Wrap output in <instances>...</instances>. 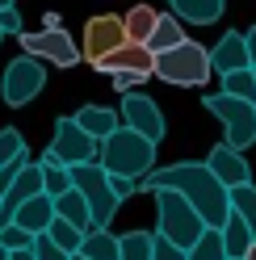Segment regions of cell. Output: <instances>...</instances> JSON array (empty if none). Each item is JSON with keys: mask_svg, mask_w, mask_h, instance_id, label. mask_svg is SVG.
<instances>
[{"mask_svg": "<svg viewBox=\"0 0 256 260\" xmlns=\"http://www.w3.org/2000/svg\"><path fill=\"white\" fill-rule=\"evenodd\" d=\"M159 189H172L198 210V218L206 226H222V218L231 214L227 206V189L218 185V176H210L206 164H168V168H155V172H143L135 181V193H159Z\"/></svg>", "mask_w": 256, "mask_h": 260, "instance_id": "obj_1", "label": "cell"}, {"mask_svg": "<svg viewBox=\"0 0 256 260\" xmlns=\"http://www.w3.org/2000/svg\"><path fill=\"white\" fill-rule=\"evenodd\" d=\"M97 164L109 172V176H126V181H139L143 172H151L155 164V143L135 135V130L118 126L109 139L97 143Z\"/></svg>", "mask_w": 256, "mask_h": 260, "instance_id": "obj_2", "label": "cell"}, {"mask_svg": "<svg viewBox=\"0 0 256 260\" xmlns=\"http://www.w3.org/2000/svg\"><path fill=\"white\" fill-rule=\"evenodd\" d=\"M159 80H168V84H177V88H202L206 80H210V51H206L202 42H177L172 51H159L155 55V72Z\"/></svg>", "mask_w": 256, "mask_h": 260, "instance_id": "obj_3", "label": "cell"}, {"mask_svg": "<svg viewBox=\"0 0 256 260\" xmlns=\"http://www.w3.org/2000/svg\"><path fill=\"white\" fill-rule=\"evenodd\" d=\"M155 198V210H159V239H168L172 248H181V252H189L194 248V239L206 231V222L198 218V210L189 206L181 193H172V189H159V193H151Z\"/></svg>", "mask_w": 256, "mask_h": 260, "instance_id": "obj_4", "label": "cell"}, {"mask_svg": "<svg viewBox=\"0 0 256 260\" xmlns=\"http://www.w3.org/2000/svg\"><path fill=\"white\" fill-rule=\"evenodd\" d=\"M72 189L84 198L92 226H109V222H114L118 198L109 193V181H105V168L101 164H72Z\"/></svg>", "mask_w": 256, "mask_h": 260, "instance_id": "obj_5", "label": "cell"}, {"mask_svg": "<svg viewBox=\"0 0 256 260\" xmlns=\"http://www.w3.org/2000/svg\"><path fill=\"white\" fill-rule=\"evenodd\" d=\"M206 109L222 122L231 151H244L248 143H256V105L235 101V96H227V92H210L206 96Z\"/></svg>", "mask_w": 256, "mask_h": 260, "instance_id": "obj_6", "label": "cell"}, {"mask_svg": "<svg viewBox=\"0 0 256 260\" xmlns=\"http://www.w3.org/2000/svg\"><path fill=\"white\" fill-rule=\"evenodd\" d=\"M42 84H46V68H42L38 59H29V55H17V59L5 68V80H0L5 105H13V109L29 105V101L42 92Z\"/></svg>", "mask_w": 256, "mask_h": 260, "instance_id": "obj_7", "label": "cell"}, {"mask_svg": "<svg viewBox=\"0 0 256 260\" xmlns=\"http://www.w3.org/2000/svg\"><path fill=\"white\" fill-rule=\"evenodd\" d=\"M21 55L38 59V63H55V68H76L80 63V46L72 42L68 29H38V34H25L21 29Z\"/></svg>", "mask_w": 256, "mask_h": 260, "instance_id": "obj_8", "label": "cell"}, {"mask_svg": "<svg viewBox=\"0 0 256 260\" xmlns=\"http://www.w3.org/2000/svg\"><path fill=\"white\" fill-rule=\"evenodd\" d=\"M126 42V29H122V17H114V13H97V17H88L84 25V46H80V59L101 63L109 51H118V46Z\"/></svg>", "mask_w": 256, "mask_h": 260, "instance_id": "obj_9", "label": "cell"}, {"mask_svg": "<svg viewBox=\"0 0 256 260\" xmlns=\"http://www.w3.org/2000/svg\"><path fill=\"white\" fill-rule=\"evenodd\" d=\"M122 126L143 135V139H151L155 147H159V139H164V130H168L159 105L151 96H143V92H122Z\"/></svg>", "mask_w": 256, "mask_h": 260, "instance_id": "obj_10", "label": "cell"}, {"mask_svg": "<svg viewBox=\"0 0 256 260\" xmlns=\"http://www.w3.org/2000/svg\"><path fill=\"white\" fill-rule=\"evenodd\" d=\"M51 151H55L68 168H72V164H97V139H88L84 130L76 126V118H59V122H55Z\"/></svg>", "mask_w": 256, "mask_h": 260, "instance_id": "obj_11", "label": "cell"}, {"mask_svg": "<svg viewBox=\"0 0 256 260\" xmlns=\"http://www.w3.org/2000/svg\"><path fill=\"white\" fill-rule=\"evenodd\" d=\"M101 76H118V72H135V76H143V80H151V72H155V55L147 51V46H139V42H122L118 51H109L101 63H92Z\"/></svg>", "mask_w": 256, "mask_h": 260, "instance_id": "obj_12", "label": "cell"}, {"mask_svg": "<svg viewBox=\"0 0 256 260\" xmlns=\"http://www.w3.org/2000/svg\"><path fill=\"white\" fill-rule=\"evenodd\" d=\"M206 168H210V176H218V185H222V189L248 185V164H244V151H231L227 143H218V147L206 155Z\"/></svg>", "mask_w": 256, "mask_h": 260, "instance_id": "obj_13", "label": "cell"}, {"mask_svg": "<svg viewBox=\"0 0 256 260\" xmlns=\"http://www.w3.org/2000/svg\"><path fill=\"white\" fill-rule=\"evenodd\" d=\"M248 68V46H244V34L239 29H227L214 46H210V72L227 76V72H244Z\"/></svg>", "mask_w": 256, "mask_h": 260, "instance_id": "obj_14", "label": "cell"}, {"mask_svg": "<svg viewBox=\"0 0 256 260\" xmlns=\"http://www.w3.org/2000/svg\"><path fill=\"white\" fill-rule=\"evenodd\" d=\"M51 218H55V206H51L46 193H38V198H29V202H21L13 210V226H21L29 235H42L46 226H51Z\"/></svg>", "mask_w": 256, "mask_h": 260, "instance_id": "obj_15", "label": "cell"}, {"mask_svg": "<svg viewBox=\"0 0 256 260\" xmlns=\"http://www.w3.org/2000/svg\"><path fill=\"white\" fill-rule=\"evenodd\" d=\"M38 172H42V193H46V198H59V193H68V189H72V168L63 164V159H59L51 147L42 151Z\"/></svg>", "mask_w": 256, "mask_h": 260, "instance_id": "obj_16", "label": "cell"}, {"mask_svg": "<svg viewBox=\"0 0 256 260\" xmlns=\"http://www.w3.org/2000/svg\"><path fill=\"white\" fill-rule=\"evenodd\" d=\"M227 0H172V17L189 21V25H214L222 17Z\"/></svg>", "mask_w": 256, "mask_h": 260, "instance_id": "obj_17", "label": "cell"}, {"mask_svg": "<svg viewBox=\"0 0 256 260\" xmlns=\"http://www.w3.org/2000/svg\"><path fill=\"white\" fill-rule=\"evenodd\" d=\"M76 126L84 130L88 139H97V143H101V139H109V135L118 130V113H114V109H105V105H84V109L76 113Z\"/></svg>", "mask_w": 256, "mask_h": 260, "instance_id": "obj_18", "label": "cell"}, {"mask_svg": "<svg viewBox=\"0 0 256 260\" xmlns=\"http://www.w3.org/2000/svg\"><path fill=\"white\" fill-rule=\"evenodd\" d=\"M76 256H84V260H118V235H109V226H92V231H84Z\"/></svg>", "mask_w": 256, "mask_h": 260, "instance_id": "obj_19", "label": "cell"}, {"mask_svg": "<svg viewBox=\"0 0 256 260\" xmlns=\"http://www.w3.org/2000/svg\"><path fill=\"white\" fill-rule=\"evenodd\" d=\"M51 206H55V218L72 222L76 231H92V222H88V206H84V198H80L76 189H68V193H59V198H51Z\"/></svg>", "mask_w": 256, "mask_h": 260, "instance_id": "obj_20", "label": "cell"}, {"mask_svg": "<svg viewBox=\"0 0 256 260\" xmlns=\"http://www.w3.org/2000/svg\"><path fill=\"white\" fill-rule=\"evenodd\" d=\"M218 239H222V252H227V260H244V252L252 248V235H248V226L239 222V214H227V218H222Z\"/></svg>", "mask_w": 256, "mask_h": 260, "instance_id": "obj_21", "label": "cell"}, {"mask_svg": "<svg viewBox=\"0 0 256 260\" xmlns=\"http://www.w3.org/2000/svg\"><path fill=\"white\" fill-rule=\"evenodd\" d=\"M227 206H231V214H239V222L248 226L252 248H256V189H252V185H235V189H227Z\"/></svg>", "mask_w": 256, "mask_h": 260, "instance_id": "obj_22", "label": "cell"}, {"mask_svg": "<svg viewBox=\"0 0 256 260\" xmlns=\"http://www.w3.org/2000/svg\"><path fill=\"white\" fill-rule=\"evenodd\" d=\"M155 17H159V13H155L151 5H135V9H131V13H126V17H122L126 42H139V46H147L151 29H155Z\"/></svg>", "mask_w": 256, "mask_h": 260, "instance_id": "obj_23", "label": "cell"}, {"mask_svg": "<svg viewBox=\"0 0 256 260\" xmlns=\"http://www.w3.org/2000/svg\"><path fill=\"white\" fill-rule=\"evenodd\" d=\"M177 42H185V29H181V21L172 17V13L155 17V29H151V38H147V51H151V55H159V51H172Z\"/></svg>", "mask_w": 256, "mask_h": 260, "instance_id": "obj_24", "label": "cell"}, {"mask_svg": "<svg viewBox=\"0 0 256 260\" xmlns=\"http://www.w3.org/2000/svg\"><path fill=\"white\" fill-rule=\"evenodd\" d=\"M222 92L235 96V101L256 105V72H252V68H244V72H227V76H222Z\"/></svg>", "mask_w": 256, "mask_h": 260, "instance_id": "obj_25", "label": "cell"}, {"mask_svg": "<svg viewBox=\"0 0 256 260\" xmlns=\"http://www.w3.org/2000/svg\"><path fill=\"white\" fill-rule=\"evenodd\" d=\"M42 235L51 239L59 252H68V256H76V252H80V239H84V231H76V226L63 222V218H51V226H46Z\"/></svg>", "mask_w": 256, "mask_h": 260, "instance_id": "obj_26", "label": "cell"}, {"mask_svg": "<svg viewBox=\"0 0 256 260\" xmlns=\"http://www.w3.org/2000/svg\"><path fill=\"white\" fill-rule=\"evenodd\" d=\"M185 256H189V260H227V252H222V239H218V226H206Z\"/></svg>", "mask_w": 256, "mask_h": 260, "instance_id": "obj_27", "label": "cell"}, {"mask_svg": "<svg viewBox=\"0 0 256 260\" xmlns=\"http://www.w3.org/2000/svg\"><path fill=\"white\" fill-rule=\"evenodd\" d=\"M118 260H151V231H126L118 239Z\"/></svg>", "mask_w": 256, "mask_h": 260, "instance_id": "obj_28", "label": "cell"}, {"mask_svg": "<svg viewBox=\"0 0 256 260\" xmlns=\"http://www.w3.org/2000/svg\"><path fill=\"white\" fill-rule=\"evenodd\" d=\"M25 159H29V151H25L21 130L5 126V130H0V164H25Z\"/></svg>", "mask_w": 256, "mask_h": 260, "instance_id": "obj_29", "label": "cell"}, {"mask_svg": "<svg viewBox=\"0 0 256 260\" xmlns=\"http://www.w3.org/2000/svg\"><path fill=\"white\" fill-rule=\"evenodd\" d=\"M0 243H5V248L9 252H21V248H29V243H34V235H29V231H21V226H0Z\"/></svg>", "mask_w": 256, "mask_h": 260, "instance_id": "obj_30", "label": "cell"}, {"mask_svg": "<svg viewBox=\"0 0 256 260\" xmlns=\"http://www.w3.org/2000/svg\"><path fill=\"white\" fill-rule=\"evenodd\" d=\"M29 252H34V260H72L68 252H59L46 235H34V243H29Z\"/></svg>", "mask_w": 256, "mask_h": 260, "instance_id": "obj_31", "label": "cell"}, {"mask_svg": "<svg viewBox=\"0 0 256 260\" xmlns=\"http://www.w3.org/2000/svg\"><path fill=\"white\" fill-rule=\"evenodd\" d=\"M151 260H189L181 248H172L168 239H159V235H151Z\"/></svg>", "mask_w": 256, "mask_h": 260, "instance_id": "obj_32", "label": "cell"}, {"mask_svg": "<svg viewBox=\"0 0 256 260\" xmlns=\"http://www.w3.org/2000/svg\"><path fill=\"white\" fill-rule=\"evenodd\" d=\"M105 181H109V193L118 198V206L126 198H135V181H126V176H109V172H105Z\"/></svg>", "mask_w": 256, "mask_h": 260, "instance_id": "obj_33", "label": "cell"}, {"mask_svg": "<svg viewBox=\"0 0 256 260\" xmlns=\"http://www.w3.org/2000/svg\"><path fill=\"white\" fill-rule=\"evenodd\" d=\"M0 34H21V9H0Z\"/></svg>", "mask_w": 256, "mask_h": 260, "instance_id": "obj_34", "label": "cell"}, {"mask_svg": "<svg viewBox=\"0 0 256 260\" xmlns=\"http://www.w3.org/2000/svg\"><path fill=\"white\" fill-rule=\"evenodd\" d=\"M109 84H114L118 92H135V84H143V76H135V72H118V76H109Z\"/></svg>", "mask_w": 256, "mask_h": 260, "instance_id": "obj_35", "label": "cell"}, {"mask_svg": "<svg viewBox=\"0 0 256 260\" xmlns=\"http://www.w3.org/2000/svg\"><path fill=\"white\" fill-rule=\"evenodd\" d=\"M244 46H248V68L256 72V25H252L248 34H244Z\"/></svg>", "mask_w": 256, "mask_h": 260, "instance_id": "obj_36", "label": "cell"}, {"mask_svg": "<svg viewBox=\"0 0 256 260\" xmlns=\"http://www.w3.org/2000/svg\"><path fill=\"white\" fill-rule=\"evenodd\" d=\"M42 29H63V17H59L55 9H46V13H42Z\"/></svg>", "mask_w": 256, "mask_h": 260, "instance_id": "obj_37", "label": "cell"}, {"mask_svg": "<svg viewBox=\"0 0 256 260\" xmlns=\"http://www.w3.org/2000/svg\"><path fill=\"white\" fill-rule=\"evenodd\" d=\"M9 260H34V252H29V248H21V252H9Z\"/></svg>", "mask_w": 256, "mask_h": 260, "instance_id": "obj_38", "label": "cell"}, {"mask_svg": "<svg viewBox=\"0 0 256 260\" xmlns=\"http://www.w3.org/2000/svg\"><path fill=\"white\" fill-rule=\"evenodd\" d=\"M244 260H256V248H248V252H244Z\"/></svg>", "mask_w": 256, "mask_h": 260, "instance_id": "obj_39", "label": "cell"}, {"mask_svg": "<svg viewBox=\"0 0 256 260\" xmlns=\"http://www.w3.org/2000/svg\"><path fill=\"white\" fill-rule=\"evenodd\" d=\"M0 260H9V248H5V243H0Z\"/></svg>", "mask_w": 256, "mask_h": 260, "instance_id": "obj_40", "label": "cell"}, {"mask_svg": "<svg viewBox=\"0 0 256 260\" xmlns=\"http://www.w3.org/2000/svg\"><path fill=\"white\" fill-rule=\"evenodd\" d=\"M9 5H13V0H0V9H9Z\"/></svg>", "mask_w": 256, "mask_h": 260, "instance_id": "obj_41", "label": "cell"}, {"mask_svg": "<svg viewBox=\"0 0 256 260\" xmlns=\"http://www.w3.org/2000/svg\"><path fill=\"white\" fill-rule=\"evenodd\" d=\"M72 260H84V256H72Z\"/></svg>", "mask_w": 256, "mask_h": 260, "instance_id": "obj_42", "label": "cell"}, {"mask_svg": "<svg viewBox=\"0 0 256 260\" xmlns=\"http://www.w3.org/2000/svg\"><path fill=\"white\" fill-rule=\"evenodd\" d=\"M0 38H5V34H0Z\"/></svg>", "mask_w": 256, "mask_h": 260, "instance_id": "obj_43", "label": "cell"}]
</instances>
